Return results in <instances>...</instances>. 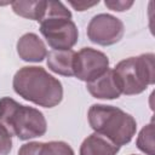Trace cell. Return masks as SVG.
Here are the masks:
<instances>
[{"label":"cell","mask_w":155,"mask_h":155,"mask_svg":"<svg viewBox=\"0 0 155 155\" xmlns=\"http://www.w3.org/2000/svg\"><path fill=\"white\" fill-rule=\"evenodd\" d=\"M109 69L108 56L92 47H82L76 52L74 62V76L81 81L91 82L102 76Z\"/></svg>","instance_id":"52a82bcc"},{"label":"cell","mask_w":155,"mask_h":155,"mask_svg":"<svg viewBox=\"0 0 155 155\" xmlns=\"http://www.w3.org/2000/svg\"><path fill=\"white\" fill-rule=\"evenodd\" d=\"M99 1H92V2H88V1H69V5L71 7H74L76 11H85V10H88L90 7L94 6V5H98Z\"/></svg>","instance_id":"e0dca14e"},{"label":"cell","mask_w":155,"mask_h":155,"mask_svg":"<svg viewBox=\"0 0 155 155\" xmlns=\"http://www.w3.org/2000/svg\"><path fill=\"white\" fill-rule=\"evenodd\" d=\"M137 148L145 155H155V143H154V121L151 120L138 133L136 140Z\"/></svg>","instance_id":"5bb4252c"},{"label":"cell","mask_w":155,"mask_h":155,"mask_svg":"<svg viewBox=\"0 0 155 155\" xmlns=\"http://www.w3.org/2000/svg\"><path fill=\"white\" fill-rule=\"evenodd\" d=\"M18 155H75L73 148L63 140L29 142L23 144Z\"/></svg>","instance_id":"30bf717a"},{"label":"cell","mask_w":155,"mask_h":155,"mask_svg":"<svg viewBox=\"0 0 155 155\" xmlns=\"http://www.w3.org/2000/svg\"><path fill=\"white\" fill-rule=\"evenodd\" d=\"M19 58L24 62L39 63L42 62L47 56V48L45 42L35 33L23 34L16 45Z\"/></svg>","instance_id":"ba28073f"},{"label":"cell","mask_w":155,"mask_h":155,"mask_svg":"<svg viewBox=\"0 0 155 155\" xmlns=\"http://www.w3.org/2000/svg\"><path fill=\"white\" fill-rule=\"evenodd\" d=\"M87 120L94 133L117 147L128 144L137 131L136 119L114 105L92 104L87 111Z\"/></svg>","instance_id":"3957f363"},{"label":"cell","mask_w":155,"mask_h":155,"mask_svg":"<svg viewBox=\"0 0 155 155\" xmlns=\"http://www.w3.org/2000/svg\"><path fill=\"white\" fill-rule=\"evenodd\" d=\"M86 88L88 93L97 99H117L122 94L113 69H108L98 79L87 82Z\"/></svg>","instance_id":"9c48e42d"},{"label":"cell","mask_w":155,"mask_h":155,"mask_svg":"<svg viewBox=\"0 0 155 155\" xmlns=\"http://www.w3.org/2000/svg\"><path fill=\"white\" fill-rule=\"evenodd\" d=\"M12 11L19 17L40 22L46 12L47 1L42 0H29V1H12L10 2Z\"/></svg>","instance_id":"4fadbf2b"},{"label":"cell","mask_w":155,"mask_h":155,"mask_svg":"<svg viewBox=\"0 0 155 155\" xmlns=\"http://www.w3.org/2000/svg\"><path fill=\"white\" fill-rule=\"evenodd\" d=\"M86 33L91 42L99 46H111L122 39L125 25L120 18L110 13H98L88 22Z\"/></svg>","instance_id":"8992f818"},{"label":"cell","mask_w":155,"mask_h":155,"mask_svg":"<svg viewBox=\"0 0 155 155\" xmlns=\"http://www.w3.org/2000/svg\"><path fill=\"white\" fill-rule=\"evenodd\" d=\"M12 87L23 99L44 108H54L63 99L62 82L42 67L27 65L18 69Z\"/></svg>","instance_id":"6da1fadb"},{"label":"cell","mask_w":155,"mask_h":155,"mask_svg":"<svg viewBox=\"0 0 155 155\" xmlns=\"http://www.w3.org/2000/svg\"><path fill=\"white\" fill-rule=\"evenodd\" d=\"M134 1H125V0H105L104 5L111 10V11H116V12H124L130 10L133 6Z\"/></svg>","instance_id":"9a60e30c"},{"label":"cell","mask_w":155,"mask_h":155,"mask_svg":"<svg viewBox=\"0 0 155 155\" xmlns=\"http://www.w3.org/2000/svg\"><path fill=\"white\" fill-rule=\"evenodd\" d=\"M71 12L61 1H47L46 12L40 21V33L53 50H71L79 40V30Z\"/></svg>","instance_id":"277c9868"},{"label":"cell","mask_w":155,"mask_h":155,"mask_svg":"<svg viewBox=\"0 0 155 155\" xmlns=\"http://www.w3.org/2000/svg\"><path fill=\"white\" fill-rule=\"evenodd\" d=\"M0 128L11 137L29 140L46 133L47 121L39 109L21 104L13 98L2 97L0 99Z\"/></svg>","instance_id":"7a4b0ae2"},{"label":"cell","mask_w":155,"mask_h":155,"mask_svg":"<svg viewBox=\"0 0 155 155\" xmlns=\"http://www.w3.org/2000/svg\"><path fill=\"white\" fill-rule=\"evenodd\" d=\"M131 155H137V154H131Z\"/></svg>","instance_id":"ac0fdd59"},{"label":"cell","mask_w":155,"mask_h":155,"mask_svg":"<svg viewBox=\"0 0 155 155\" xmlns=\"http://www.w3.org/2000/svg\"><path fill=\"white\" fill-rule=\"evenodd\" d=\"M12 150V137L0 128V155H8Z\"/></svg>","instance_id":"2e32d148"},{"label":"cell","mask_w":155,"mask_h":155,"mask_svg":"<svg viewBox=\"0 0 155 155\" xmlns=\"http://www.w3.org/2000/svg\"><path fill=\"white\" fill-rule=\"evenodd\" d=\"M119 150L120 147L97 133L87 136L80 145V155H116Z\"/></svg>","instance_id":"7c38bea8"},{"label":"cell","mask_w":155,"mask_h":155,"mask_svg":"<svg viewBox=\"0 0 155 155\" xmlns=\"http://www.w3.org/2000/svg\"><path fill=\"white\" fill-rule=\"evenodd\" d=\"M76 52L74 50H52L47 52L46 63L51 71L62 76H74V62Z\"/></svg>","instance_id":"8fae6325"},{"label":"cell","mask_w":155,"mask_h":155,"mask_svg":"<svg viewBox=\"0 0 155 155\" xmlns=\"http://www.w3.org/2000/svg\"><path fill=\"white\" fill-rule=\"evenodd\" d=\"M113 70L124 94H140L155 82V54L142 53L125 58Z\"/></svg>","instance_id":"5b68a950"}]
</instances>
